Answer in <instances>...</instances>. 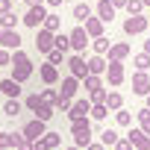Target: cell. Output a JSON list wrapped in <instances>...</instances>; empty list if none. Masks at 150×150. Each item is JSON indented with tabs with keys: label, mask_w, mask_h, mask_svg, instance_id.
<instances>
[{
	"label": "cell",
	"mask_w": 150,
	"mask_h": 150,
	"mask_svg": "<svg viewBox=\"0 0 150 150\" xmlns=\"http://www.w3.org/2000/svg\"><path fill=\"white\" fill-rule=\"evenodd\" d=\"M53 112H56L53 106H47V103H41V106H38L35 112H33V118H38V121H44V124H47V121L53 118Z\"/></svg>",
	"instance_id": "4dcf8cb0"
},
{
	"label": "cell",
	"mask_w": 150,
	"mask_h": 150,
	"mask_svg": "<svg viewBox=\"0 0 150 150\" xmlns=\"http://www.w3.org/2000/svg\"><path fill=\"white\" fill-rule=\"evenodd\" d=\"M41 103H44V100H41V94H38V91H33V94H27V100H24V109H27V112H35Z\"/></svg>",
	"instance_id": "f546056e"
},
{
	"label": "cell",
	"mask_w": 150,
	"mask_h": 150,
	"mask_svg": "<svg viewBox=\"0 0 150 150\" xmlns=\"http://www.w3.org/2000/svg\"><path fill=\"white\" fill-rule=\"evenodd\" d=\"M144 12V0H127V15H141Z\"/></svg>",
	"instance_id": "74e56055"
},
{
	"label": "cell",
	"mask_w": 150,
	"mask_h": 150,
	"mask_svg": "<svg viewBox=\"0 0 150 150\" xmlns=\"http://www.w3.org/2000/svg\"><path fill=\"white\" fill-rule=\"evenodd\" d=\"M35 74V68H33V62H30V56L24 53V50H12V80H18V83H27L30 77Z\"/></svg>",
	"instance_id": "6da1fadb"
},
{
	"label": "cell",
	"mask_w": 150,
	"mask_h": 150,
	"mask_svg": "<svg viewBox=\"0 0 150 150\" xmlns=\"http://www.w3.org/2000/svg\"><path fill=\"white\" fill-rule=\"evenodd\" d=\"M109 47H112V41H109L106 35H100V38H91V50H94V53L106 56V53H109Z\"/></svg>",
	"instance_id": "d4e9b609"
},
{
	"label": "cell",
	"mask_w": 150,
	"mask_h": 150,
	"mask_svg": "<svg viewBox=\"0 0 150 150\" xmlns=\"http://www.w3.org/2000/svg\"><path fill=\"white\" fill-rule=\"evenodd\" d=\"M9 147H15L12 132H0V150H9Z\"/></svg>",
	"instance_id": "60d3db41"
},
{
	"label": "cell",
	"mask_w": 150,
	"mask_h": 150,
	"mask_svg": "<svg viewBox=\"0 0 150 150\" xmlns=\"http://www.w3.org/2000/svg\"><path fill=\"white\" fill-rule=\"evenodd\" d=\"M38 94H41V100H44L47 106H53V109H56V100H59V88H53V86H47V88H41Z\"/></svg>",
	"instance_id": "484cf974"
},
{
	"label": "cell",
	"mask_w": 150,
	"mask_h": 150,
	"mask_svg": "<svg viewBox=\"0 0 150 150\" xmlns=\"http://www.w3.org/2000/svg\"><path fill=\"white\" fill-rule=\"evenodd\" d=\"M21 132H24V138L35 141V138H41V135L47 132V124H44V121H38V118H30V121L21 127Z\"/></svg>",
	"instance_id": "52a82bcc"
},
{
	"label": "cell",
	"mask_w": 150,
	"mask_h": 150,
	"mask_svg": "<svg viewBox=\"0 0 150 150\" xmlns=\"http://www.w3.org/2000/svg\"><path fill=\"white\" fill-rule=\"evenodd\" d=\"M56 47L62 53H71V35L68 33H56Z\"/></svg>",
	"instance_id": "e575fe53"
},
{
	"label": "cell",
	"mask_w": 150,
	"mask_h": 150,
	"mask_svg": "<svg viewBox=\"0 0 150 150\" xmlns=\"http://www.w3.org/2000/svg\"><path fill=\"white\" fill-rule=\"evenodd\" d=\"M9 9H12V0H0V15L9 12Z\"/></svg>",
	"instance_id": "7dc6e473"
},
{
	"label": "cell",
	"mask_w": 150,
	"mask_h": 150,
	"mask_svg": "<svg viewBox=\"0 0 150 150\" xmlns=\"http://www.w3.org/2000/svg\"><path fill=\"white\" fill-rule=\"evenodd\" d=\"M35 47H38V53H50L53 47H56V33H50V30H44V27H38L35 30Z\"/></svg>",
	"instance_id": "277c9868"
},
{
	"label": "cell",
	"mask_w": 150,
	"mask_h": 150,
	"mask_svg": "<svg viewBox=\"0 0 150 150\" xmlns=\"http://www.w3.org/2000/svg\"><path fill=\"white\" fill-rule=\"evenodd\" d=\"M74 132H91V118H77L71 121V135Z\"/></svg>",
	"instance_id": "83f0119b"
},
{
	"label": "cell",
	"mask_w": 150,
	"mask_h": 150,
	"mask_svg": "<svg viewBox=\"0 0 150 150\" xmlns=\"http://www.w3.org/2000/svg\"><path fill=\"white\" fill-rule=\"evenodd\" d=\"M65 56H68V53H62L59 47H53V50L47 53V62H53V65H62V62H65Z\"/></svg>",
	"instance_id": "ab89813d"
},
{
	"label": "cell",
	"mask_w": 150,
	"mask_h": 150,
	"mask_svg": "<svg viewBox=\"0 0 150 150\" xmlns=\"http://www.w3.org/2000/svg\"><path fill=\"white\" fill-rule=\"evenodd\" d=\"M112 6L115 9H127V0H112Z\"/></svg>",
	"instance_id": "816d5d0a"
},
{
	"label": "cell",
	"mask_w": 150,
	"mask_h": 150,
	"mask_svg": "<svg viewBox=\"0 0 150 150\" xmlns=\"http://www.w3.org/2000/svg\"><path fill=\"white\" fill-rule=\"evenodd\" d=\"M106 115H109V106L106 103H91V115H88L91 121H103Z\"/></svg>",
	"instance_id": "1f68e13d"
},
{
	"label": "cell",
	"mask_w": 150,
	"mask_h": 150,
	"mask_svg": "<svg viewBox=\"0 0 150 150\" xmlns=\"http://www.w3.org/2000/svg\"><path fill=\"white\" fill-rule=\"evenodd\" d=\"M44 18H47V6L41 3V6H30V9L24 12L21 24H24V27H30V30H38V27L44 24Z\"/></svg>",
	"instance_id": "7a4b0ae2"
},
{
	"label": "cell",
	"mask_w": 150,
	"mask_h": 150,
	"mask_svg": "<svg viewBox=\"0 0 150 150\" xmlns=\"http://www.w3.org/2000/svg\"><path fill=\"white\" fill-rule=\"evenodd\" d=\"M71 103H74V100H68V97L59 94V100H56V112H71Z\"/></svg>",
	"instance_id": "7bdbcfd3"
},
{
	"label": "cell",
	"mask_w": 150,
	"mask_h": 150,
	"mask_svg": "<svg viewBox=\"0 0 150 150\" xmlns=\"http://www.w3.org/2000/svg\"><path fill=\"white\" fill-rule=\"evenodd\" d=\"M71 15H74V21H80V24H86V21H88V18L94 15V9H91V6L86 3V0H83V3H77V6L71 9Z\"/></svg>",
	"instance_id": "d6986e66"
},
{
	"label": "cell",
	"mask_w": 150,
	"mask_h": 150,
	"mask_svg": "<svg viewBox=\"0 0 150 150\" xmlns=\"http://www.w3.org/2000/svg\"><path fill=\"white\" fill-rule=\"evenodd\" d=\"M62 3H65V0H44V6H50V9H59Z\"/></svg>",
	"instance_id": "c3c4849f"
},
{
	"label": "cell",
	"mask_w": 150,
	"mask_h": 150,
	"mask_svg": "<svg viewBox=\"0 0 150 150\" xmlns=\"http://www.w3.org/2000/svg\"><path fill=\"white\" fill-rule=\"evenodd\" d=\"M88 115H91V100H74V103H71V112H68L71 121H77V118H88Z\"/></svg>",
	"instance_id": "5bb4252c"
},
{
	"label": "cell",
	"mask_w": 150,
	"mask_h": 150,
	"mask_svg": "<svg viewBox=\"0 0 150 150\" xmlns=\"http://www.w3.org/2000/svg\"><path fill=\"white\" fill-rule=\"evenodd\" d=\"M147 109H150V94H147Z\"/></svg>",
	"instance_id": "11a10c76"
},
{
	"label": "cell",
	"mask_w": 150,
	"mask_h": 150,
	"mask_svg": "<svg viewBox=\"0 0 150 150\" xmlns=\"http://www.w3.org/2000/svg\"><path fill=\"white\" fill-rule=\"evenodd\" d=\"M21 33L18 30H0V47H6V50H21Z\"/></svg>",
	"instance_id": "4fadbf2b"
},
{
	"label": "cell",
	"mask_w": 150,
	"mask_h": 150,
	"mask_svg": "<svg viewBox=\"0 0 150 150\" xmlns=\"http://www.w3.org/2000/svg\"><path fill=\"white\" fill-rule=\"evenodd\" d=\"M132 65H135V71H147V68H150V53H144V50H141V53L132 59Z\"/></svg>",
	"instance_id": "8d00e7d4"
},
{
	"label": "cell",
	"mask_w": 150,
	"mask_h": 150,
	"mask_svg": "<svg viewBox=\"0 0 150 150\" xmlns=\"http://www.w3.org/2000/svg\"><path fill=\"white\" fill-rule=\"evenodd\" d=\"M80 86H83V80H77L74 74H68V77L62 80V86H59V94L68 97V100H74V97H77V91H80Z\"/></svg>",
	"instance_id": "8fae6325"
},
{
	"label": "cell",
	"mask_w": 150,
	"mask_h": 150,
	"mask_svg": "<svg viewBox=\"0 0 150 150\" xmlns=\"http://www.w3.org/2000/svg\"><path fill=\"white\" fill-rule=\"evenodd\" d=\"M144 6H150V0H144Z\"/></svg>",
	"instance_id": "9f6ffc18"
},
{
	"label": "cell",
	"mask_w": 150,
	"mask_h": 150,
	"mask_svg": "<svg viewBox=\"0 0 150 150\" xmlns=\"http://www.w3.org/2000/svg\"><path fill=\"white\" fill-rule=\"evenodd\" d=\"M74 144L86 150V147L91 144V132H74Z\"/></svg>",
	"instance_id": "f35d334b"
},
{
	"label": "cell",
	"mask_w": 150,
	"mask_h": 150,
	"mask_svg": "<svg viewBox=\"0 0 150 150\" xmlns=\"http://www.w3.org/2000/svg\"><path fill=\"white\" fill-rule=\"evenodd\" d=\"M83 86H86V91L91 94V91H97V88H103V80L97 77V74H88V77L83 80Z\"/></svg>",
	"instance_id": "f1b7e54d"
},
{
	"label": "cell",
	"mask_w": 150,
	"mask_h": 150,
	"mask_svg": "<svg viewBox=\"0 0 150 150\" xmlns=\"http://www.w3.org/2000/svg\"><path fill=\"white\" fill-rule=\"evenodd\" d=\"M135 118H138V127L150 135V109H147V106H144V109H138V115H135Z\"/></svg>",
	"instance_id": "836d02e7"
},
{
	"label": "cell",
	"mask_w": 150,
	"mask_h": 150,
	"mask_svg": "<svg viewBox=\"0 0 150 150\" xmlns=\"http://www.w3.org/2000/svg\"><path fill=\"white\" fill-rule=\"evenodd\" d=\"M106 106H109L112 112L124 109V94H121V91H109V94H106Z\"/></svg>",
	"instance_id": "4316f807"
},
{
	"label": "cell",
	"mask_w": 150,
	"mask_h": 150,
	"mask_svg": "<svg viewBox=\"0 0 150 150\" xmlns=\"http://www.w3.org/2000/svg\"><path fill=\"white\" fill-rule=\"evenodd\" d=\"M147 27H150V18L147 15H129L124 21V33L127 35H141V33H147Z\"/></svg>",
	"instance_id": "3957f363"
},
{
	"label": "cell",
	"mask_w": 150,
	"mask_h": 150,
	"mask_svg": "<svg viewBox=\"0 0 150 150\" xmlns=\"http://www.w3.org/2000/svg\"><path fill=\"white\" fill-rule=\"evenodd\" d=\"M127 138L132 141V147H135V150H144V147L150 144V135H147V132H144L141 127H135V129H129V135H127Z\"/></svg>",
	"instance_id": "ac0fdd59"
},
{
	"label": "cell",
	"mask_w": 150,
	"mask_h": 150,
	"mask_svg": "<svg viewBox=\"0 0 150 150\" xmlns=\"http://www.w3.org/2000/svg\"><path fill=\"white\" fill-rule=\"evenodd\" d=\"M106 94H109L106 88H97V91L88 94V100H91V103H106Z\"/></svg>",
	"instance_id": "b9f144b4"
},
{
	"label": "cell",
	"mask_w": 150,
	"mask_h": 150,
	"mask_svg": "<svg viewBox=\"0 0 150 150\" xmlns=\"http://www.w3.org/2000/svg\"><path fill=\"white\" fill-rule=\"evenodd\" d=\"M68 35H71V50H74V53H86V47L91 44V38H88L86 27H74Z\"/></svg>",
	"instance_id": "5b68a950"
},
{
	"label": "cell",
	"mask_w": 150,
	"mask_h": 150,
	"mask_svg": "<svg viewBox=\"0 0 150 150\" xmlns=\"http://www.w3.org/2000/svg\"><path fill=\"white\" fill-rule=\"evenodd\" d=\"M24 112V103L18 100V97H6V103H3V115H9V118H18Z\"/></svg>",
	"instance_id": "7402d4cb"
},
{
	"label": "cell",
	"mask_w": 150,
	"mask_h": 150,
	"mask_svg": "<svg viewBox=\"0 0 150 150\" xmlns=\"http://www.w3.org/2000/svg\"><path fill=\"white\" fill-rule=\"evenodd\" d=\"M144 150H150V144H147V147H144Z\"/></svg>",
	"instance_id": "6f0895ef"
},
{
	"label": "cell",
	"mask_w": 150,
	"mask_h": 150,
	"mask_svg": "<svg viewBox=\"0 0 150 150\" xmlns=\"http://www.w3.org/2000/svg\"><path fill=\"white\" fill-rule=\"evenodd\" d=\"M44 30H50V33H62V18L56 15V12H47V18H44V24H41Z\"/></svg>",
	"instance_id": "cb8c5ba5"
},
{
	"label": "cell",
	"mask_w": 150,
	"mask_h": 150,
	"mask_svg": "<svg viewBox=\"0 0 150 150\" xmlns=\"http://www.w3.org/2000/svg\"><path fill=\"white\" fill-rule=\"evenodd\" d=\"M106 68H109V62H106V56H100V53H94L91 59H88V74H106Z\"/></svg>",
	"instance_id": "ffe728a7"
},
{
	"label": "cell",
	"mask_w": 150,
	"mask_h": 150,
	"mask_svg": "<svg viewBox=\"0 0 150 150\" xmlns=\"http://www.w3.org/2000/svg\"><path fill=\"white\" fill-rule=\"evenodd\" d=\"M0 132H3V129H0Z\"/></svg>",
	"instance_id": "680465c9"
},
{
	"label": "cell",
	"mask_w": 150,
	"mask_h": 150,
	"mask_svg": "<svg viewBox=\"0 0 150 150\" xmlns=\"http://www.w3.org/2000/svg\"><path fill=\"white\" fill-rule=\"evenodd\" d=\"M0 65H3V68L9 65V68H12V50H6V47H0Z\"/></svg>",
	"instance_id": "ee69618b"
},
{
	"label": "cell",
	"mask_w": 150,
	"mask_h": 150,
	"mask_svg": "<svg viewBox=\"0 0 150 150\" xmlns=\"http://www.w3.org/2000/svg\"><path fill=\"white\" fill-rule=\"evenodd\" d=\"M94 12H97V18H100L103 24H112V18H115L118 9L112 6V0H97V9H94Z\"/></svg>",
	"instance_id": "9a60e30c"
},
{
	"label": "cell",
	"mask_w": 150,
	"mask_h": 150,
	"mask_svg": "<svg viewBox=\"0 0 150 150\" xmlns=\"http://www.w3.org/2000/svg\"><path fill=\"white\" fill-rule=\"evenodd\" d=\"M115 124H118V127H132V115H129L127 109H118V112H115Z\"/></svg>",
	"instance_id": "d590c367"
},
{
	"label": "cell",
	"mask_w": 150,
	"mask_h": 150,
	"mask_svg": "<svg viewBox=\"0 0 150 150\" xmlns=\"http://www.w3.org/2000/svg\"><path fill=\"white\" fill-rule=\"evenodd\" d=\"M112 150H135V147H132V141H129V138H118V144H115Z\"/></svg>",
	"instance_id": "f6af8a7d"
},
{
	"label": "cell",
	"mask_w": 150,
	"mask_h": 150,
	"mask_svg": "<svg viewBox=\"0 0 150 150\" xmlns=\"http://www.w3.org/2000/svg\"><path fill=\"white\" fill-rule=\"evenodd\" d=\"M106 80H109V86H112V88L124 86V80H127V74H124V62H112V59H109V68H106Z\"/></svg>",
	"instance_id": "ba28073f"
},
{
	"label": "cell",
	"mask_w": 150,
	"mask_h": 150,
	"mask_svg": "<svg viewBox=\"0 0 150 150\" xmlns=\"http://www.w3.org/2000/svg\"><path fill=\"white\" fill-rule=\"evenodd\" d=\"M106 56H109L112 62H124V59L129 56V44H127V41H115V44L109 47V53H106Z\"/></svg>",
	"instance_id": "e0dca14e"
},
{
	"label": "cell",
	"mask_w": 150,
	"mask_h": 150,
	"mask_svg": "<svg viewBox=\"0 0 150 150\" xmlns=\"http://www.w3.org/2000/svg\"><path fill=\"white\" fill-rule=\"evenodd\" d=\"M18 15H15V9H9V12H3V15H0V30H15L18 27Z\"/></svg>",
	"instance_id": "603a6c76"
},
{
	"label": "cell",
	"mask_w": 150,
	"mask_h": 150,
	"mask_svg": "<svg viewBox=\"0 0 150 150\" xmlns=\"http://www.w3.org/2000/svg\"><path fill=\"white\" fill-rule=\"evenodd\" d=\"M65 150H83V147H77V144H71V147H65Z\"/></svg>",
	"instance_id": "db71d44e"
},
{
	"label": "cell",
	"mask_w": 150,
	"mask_h": 150,
	"mask_svg": "<svg viewBox=\"0 0 150 150\" xmlns=\"http://www.w3.org/2000/svg\"><path fill=\"white\" fill-rule=\"evenodd\" d=\"M144 53H150V38H147V41H144Z\"/></svg>",
	"instance_id": "f5cc1de1"
},
{
	"label": "cell",
	"mask_w": 150,
	"mask_h": 150,
	"mask_svg": "<svg viewBox=\"0 0 150 150\" xmlns=\"http://www.w3.org/2000/svg\"><path fill=\"white\" fill-rule=\"evenodd\" d=\"M83 27H86L88 38H100V35H103V27H106V24H103L100 18H94V15H91V18H88V21H86Z\"/></svg>",
	"instance_id": "44dd1931"
},
{
	"label": "cell",
	"mask_w": 150,
	"mask_h": 150,
	"mask_svg": "<svg viewBox=\"0 0 150 150\" xmlns=\"http://www.w3.org/2000/svg\"><path fill=\"white\" fill-rule=\"evenodd\" d=\"M41 3H44V0H24V6H27V9H30V6H41Z\"/></svg>",
	"instance_id": "f907efd6"
},
{
	"label": "cell",
	"mask_w": 150,
	"mask_h": 150,
	"mask_svg": "<svg viewBox=\"0 0 150 150\" xmlns=\"http://www.w3.org/2000/svg\"><path fill=\"white\" fill-rule=\"evenodd\" d=\"M118 138H121V135H118V129H103V132H100V141H103L106 147H115V144H118Z\"/></svg>",
	"instance_id": "d6a6232c"
},
{
	"label": "cell",
	"mask_w": 150,
	"mask_h": 150,
	"mask_svg": "<svg viewBox=\"0 0 150 150\" xmlns=\"http://www.w3.org/2000/svg\"><path fill=\"white\" fill-rule=\"evenodd\" d=\"M38 77H41L44 86H56V83H59V65H53V62L38 65Z\"/></svg>",
	"instance_id": "7c38bea8"
},
{
	"label": "cell",
	"mask_w": 150,
	"mask_h": 150,
	"mask_svg": "<svg viewBox=\"0 0 150 150\" xmlns=\"http://www.w3.org/2000/svg\"><path fill=\"white\" fill-rule=\"evenodd\" d=\"M62 144V132H44L41 138L33 141V150H56Z\"/></svg>",
	"instance_id": "9c48e42d"
},
{
	"label": "cell",
	"mask_w": 150,
	"mask_h": 150,
	"mask_svg": "<svg viewBox=\"0 0 150 150\" xmlns=\"http://www.w3.org/2000/svg\"><path fill=\"white\" fill-rule=\"evenodd\" d=\"M68 71H71L77 80H86V77H88V62H86V56H83V53L68 56Z\"/></svg>",
	"instance_id": "8992f818"
},
{
	"label": "cell",
	"mask_w": 150,
	"mask_h": 150,
	"mask_svg": "<svg viewBox=\"0 0 150 150\" xmlns=\"http://www.w3.org/2000/svg\"><path fill=\"white\" fill-rule=\"evenodd\" d=\"M24 83H18V80H12V77H6V80H0V91H3L6 97H21V88Z\"/></svg>",
	"instance_id": "2e32d148"
},
{
	"label": "cell",
	"mask_w": 150,
	"mask_h": 150,
	"mask_svg": "<svg viewBox=\"0 0 150 150\" xmlns=\"http://www.w3.org/2000/svg\"><path fill=\"white\" fill-rule=\"evenodd\" d=\"M86 150H106V144H103V141H91Z\"/></svg>",
	"instance_id": "bcb514c9"
},
{
	"label": "cell",
	"mask_w": 150,
	"mask_h": 150,
	"mask_svg": "<svg viewBox=\"0 0 150 150\" xmlns=\"http://www.w3.org/2000/svg\"><path fill=\"white\" fill-rule=\"evenodd\" d=\"M132 94H138V97H147L150 94V77H147V71H135L132 74Z\"/></svg>",
	"instance_id": "30bf717a"
},
{
	"label": "cell",
	"mask_w": 150,
	"mask_h": 150,
	"mask_svg": "<svg viewBox=\"0 0 150 150\" xmlns=\"http://www.w3.org/2000/svg\"><path fill=\"white\" fill-rule=\"evenodd\" d=\"M18 150H33V141H30V138H24V141L18 144Z\"/></svg>",
	"instance_id": "681fc988"
}]
</instances>
